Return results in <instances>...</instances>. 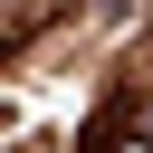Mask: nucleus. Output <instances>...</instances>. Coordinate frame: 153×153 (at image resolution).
<instances>
[{"instance_id": "obj_1", "label": "nucleus", "mask_w": 153, "mask_h": 153, "mask_svg": "<svg viewBox=\"0 0 153 153\" xmlns=\"http://www.w3.org/2000/svg\"><path fill=\"white\" fill-rule=\"evenodd\" d=\"M115 153H153V143H143V134H124V143H115Z\"/></svg>"}]
</instances>
